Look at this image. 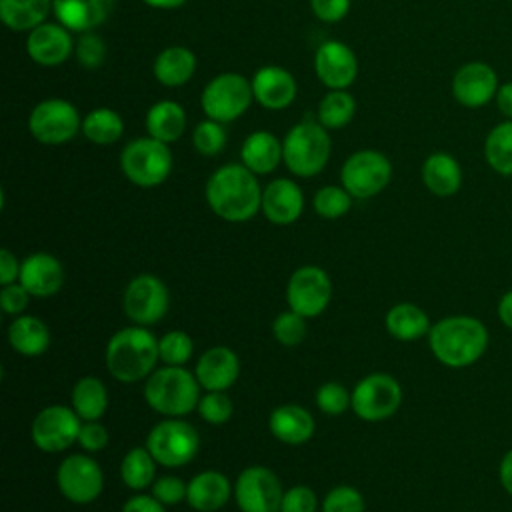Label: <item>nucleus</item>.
Segmentation results:
<instances>
[{
  "instance_id": "obj_1",
  "label": "nucleus",
  "mask_w": 512,
  "mask_h": 512,
  "mask_svg": "<svg viewBox=\"0 0 512 512\" xmlns=\"http://www.w3.org/2000/svg\"><path fill=\"white\" fill-rule=\"evenodd\" d=\"M206 202L226 222H246L262 206L256 174L244 164H224L206 182Z\"/></svg>"
},
{
  "instance_id": "obj_2",
  "label": "nucleus",
  "mask_w": 512,
  "mask_h": 512,
  "mask_svg": "<svg viewBox=\"0 0 512 512\" xmlns=\"http://www.w3.org/2000/svg\"><path fill=\"white\" fill-rule=\"evenodd\" d=\"M488 328L482 320L466 314L446 316L432 324L428 346L434 358L448 368H468L488 350Z\"/></svg>"
},
{
  "instance_id": "obj_3",
  "label": "nucleus",
  "mask_w": 512,
  "mask_h": 512,
  "mask_svg": "<svg viewBox=\"0 0 512 512\" xmlns=\"http://www.w3.org/2000/svg\"><path fill=\"white\" fill-rule=\"evenodd\" d=\"M158 360V338L138 324L114 332L104 352L106 370L126 384L148 378Z\"/></svg>"
},
{
  "instance_id": "obj_4",
  "label": "nucleus",
  "mask_w": 512,
  "mask_h": 512,
  "mask_svg": "<svg viewBox=\"0 0 512 512\" xmlns=\"http://www.w3.org/2000/svg\"><path fill=\"white\" fill-rule=\"evenodd\" d=\"M200 384L184 366H162L154 370L144 384L148 406L168 418H180L198 408Z\"/></svg>"
},
{
  "instance_id": "obj_5",
  "label": "nucleus",
  "mask_w": 512,
  "mask_h": 512,
  "mask_svg": "<svg viewBox=\"0 0 512 512\" xmlns=\"http://www.w3.org/2000/svg\"><path fill=\"white\" fill-rule=\"evenodd\" d=\"M328 158L330 136L328 130L318 122L316 114H306L282 140V162L296 176H316L324 170Z\"/></svg>"
},
{
  "instance_id": "obj_6",
  "label": "nucleus",
  "mask_w": 512,
  "mask_h": 512,
  "mask_svg": "<svg viewBox=\"0 0 512 512\" xmlns=\"http://www.w3.org/2000/svg\"><path fill=\"white\" fill-rule=\"evenodd\" d=\"M122 174L140 188L162 184L172 172V152L166 142L152 136L134 138L120 152Z\"/></svg>"
},
{
  "instance_id": "obj_7",
  "label": "nucleus",
  "mask_w": 512,
  "mask_h": 512,
  "mask_svg": "<svg viewBox=\"0 0 512 512\" xmlns=\"http://www.w3.org/2000/svg\"><path fill=\"white\" fill-rule=\"evenodd\" d=\"M252 100V82L236 72H224L214 76L204 86L200 96L204 114L222 124L240 118L250 108Z\"/></svg>"
},
{
  "instance_id": "obj_8",
  "label": "nucleus",
  "mask_w": 512,
  "mask_h": 512,
  "mask_svg": "<svg viewBox=\"0 0 512 512\" xmlns=\"http://www.w3.org/2000/svg\"><path fill=\"white\" fill-rule=\"evenodd\" d=\"M146 448L160 466L178 468L194 460L200 448V436L186 420L168 418L148 432Z\"/></svg>"
},
{
  "instance_id": "obj_9",
  "label": "nucleus",
  "mask_w": 512,
  "mask_h": 512,
  "mask_svg": "<svg viewBox=\"0 0 512 512\" xmlns=\"http://www.w3.org/2000/svg\"><path fill=\"white\" fill-rule=\"evenodd\" d=\"M402 404L400 382L384 372L364 376L352 390V410L366 422H380L398 412Z\"/></svg>"
},
{
  "instance_id": "obj_10",
  "label": "nucleus",
  "mask_w": 512,
  "mask_h": 512,
  "mask_svg": "<svg viewBox=\"0 0 512 512\" xmlns=\"http://www.w3.org/2000/svg\"><path fill=\"white\" fill-rule=\"evenodd\" d=\"M30 134L50 146L72 140L82 130V120L74 104L62 98H48L38 102L28 118Z\"/></svg>"
},
{
  "instance_id": "obj_11",
  "label": "nucleus",
  "mask_w": 512,
  "mask_h": 512,
  "mask_svg": "<svg viewBox=\"0 0 512 512\" xmlns=\"http://www.w3.org/2000/svg\"><path fill=\"white\" fill-rule=\"evenodd\" d=\"M392 178L390 160L378 150H358L346 158L340 180L352 198H372L380 194Z\"/></svg>"
},
{
  "instance_id": "obj_12",
  "label": "nucleus",
  "mask_w": 512,
  "mask_h": 512,
  "mask_svg": "<svg viewBox=\"0 0 512 512\" xmlns=\"http://www.w3.org/2000/svg\"><path fill=\"white\" fill-rule=\"evenodd\" d=\"M170 306L166 284L154 274H138L132 278L122 296L124 314L138 326L160 322Z\"/></svg>"
},
{
  "instance_id": "obj_13",
  "label": "nucleus",
  "mask_w": 512,
  "mask_h": 512,
  "mask_svg": "<svg viewBox=\"0 0 512 512\" xmlns=\"http://www.w3.org/2000/svg\"><path fill=\"white\" fill-rule=\"evenodd\" d=\"M56 484L66 500L74 504H90L102 494L104 474L94 458L86 454H70L56 470Z\"/></svg>"
},
{
  "instance_id": "obj_14",
  "label": "nucleus",
  "mask_w": 512,
  "mask_h": 512,
  "mask_svg": "<svg viewBox=\"0 0 512 512\" xmlns=\"http://www.w3.org/2000/svg\"><path fill=\"white\" fill-rule=\"evenodd\" d=\"M80 426L82 422L74 408L52 404L36 414V418L32 420L30 434L38 450L54 454L70 448L78 440Z\"/></svg>"
},
{
  "instance_id": "obj_15",
  "label": "nucleus",
  "mask_w": 512,
  "mask_h": 512,
  "mask_svg": "<svg viewBox=\"0 0 512 512\" xmlns=\"http://www.w3.org/2000/svg\"><path fill=\"white\" fill-rule=\"evenodd\" d=\"M284 490L266 466L244 468L234 484V500L242 512H280Z\"/></svg>"
},
{
  "instance_id": "obj_16",
  "label": "nucleus",
  "mask_w": 512,
  "mask_h": 512,
  "mask_svg": "<svg viewBox=\"0 0 512 512\" xmlns=\"http://www.w3.org/2000/svg\"><path fill=\"white\" fill-rule=\"evenodd\" d=\"M332 298L330 276L318 266H300L288 280V308L304 318H314L326 310Z\"/></svg>"
},
{
  "instance_id": "obj_17",
  "label": "nucleus",
  "mask_w": 512,
  "mask_h": 512,
  "mask_svg": "<svg viewBox=\"0 0 512 512\" xmlns=\"http://www.w3.org/2000/svg\"><path fill=\"white\" fill-rule=\"evenodd\" d=\"M314 70L330 90H346L358 74V60L352 48L340 40H326L314 54Z\"/></svg>"
},
{
  "instance_id": "obj_18",
  "label": "nucleus",
  "mask_w": 512,
  "mask_h": 512,
  "mask_svg": "<svg viewBox=\"0 0 512 512\" xmlns=\"http://www.w3.org/2000/svg\"><path fill=\"white\" fill-rule=\"evenodd\" d=\"M498 92V78L490 64L468 62L460 66L452 78V94L466 108L488 104Z\"/></svg>"
},
{
  "instance_id": "obj_19",
  "label": "nucleus",
  "mask_w": 512,
  "mask_h": 512,
  "mask_svg": "<svg viewBox=\"0 0 512 512\" xmlns=\"http://www.w3.org/2000/svg\"><path fill=\"white\" fill-rule=\"evenodd\" d=\"M70 30L60 22H42L26 38L28 56L40 66H58L74 52Z\"/></svg>"
},
{
  "instance_id": "obj_20",
  "label": "nucleus",
  "mask_w": 512,
  "mask_h": 512,
  "mask_svg": "<svg viewBox=\"0 0 512 512\" xmlns=\"http://www.w3.org/2000/svg\"><path fill=\"white\" fill-rule=\"evenodd\" d=\"M194 376L206 392H224L240 376V360L228 346L208 348L196 362Z\"/></svg>"
},
{
  "instance_id": "obj_21",
  "label": "nucleus",
  "mask_w": 512,
  "mask_h": 512,
  "mask_svg": "<svg viewBox=\"0 0 512 512\" xmlns=\"http://www.w3.org/2000/svg\"><path fill=\"white\" fill-rule=\"evenodd\" d=\"M254 100L268 110H282L290 106L296 98V80L282 66H262L252 76Z\"/></svg>"
},
{
  "instance_id": "obj_22",
  "label": "nucleus",
  "mask_w": 512,
  "mask_h": 512,
  "mask_svg": "<svg viewBox=\"0 0 512 512\" xmlns=\"http://www.w3.org/2000/svg\"><path fill=\"white\" fill-rule=\"evenodd\" d=\"M260 210L272 224H292L302 216L304 194L294 180L276 178L262 190Z\"/></svg>"
},
{
  "instance_id": "obj_23",
  "label": "nucleus",
  "mask_w": 512,
  "mask_h": 512,
  "mask_svg": "<svg viewBox=\"0 0 512 512\" xmlns=\"http://www.w3.org/2000/svg\"><path fill=\"white\" fill-rule=\"evenodd\" d=\"M18 282L36 298L54 296L64 286V268L48 252H34L24 258Z\"/></svg>"
},
{
  "instance_id": "obj_24",
  "label": "nucleus",
  "mask_w": 512,
  "mask_h": 512,
  "mask_svg": "<svg viewBox=\"0 0 512 512\" xmlns=\"http://www.w3.org/2000/svg\"><path fill=\"white\" fill-rule=\"evenodd\" d=\"M114 0H52L56 22L70 32H90L110 16Z\"/></svg>"
},
{
  "instance_id": "obj_25",
  "label": "nucleus",
  "mask_w": 512,
  "mask_h": 512,
  "mask_svg": "<svg viewBox=\"0 0 512 512\" xmlns=\"http://www.w3.org/2000/svg\"><path fill=\"white\" fill-rule=\"evenodd\" d=\"M268 428L272 436L282 444L298 446L314 436L316 424L306 408L298 404H282L272 410L268 418Z\"/></svg>"
},
{
  "instance_id": "obj_26",
  "label": "nucleus",
  "mask_w": 512,
  "mask_h": 512,
  "mask_svg": "<svg viewBox=\"0 0 512 512\" xmlns=\"http://www.w3.org/2000/svg\"><path fill=\"white\" fill-rule=\"evenodd\" d=\"M232 492L234 488L222 472L204 470L188 482L186 502L198 512H216L228 502Z\"/></svg>"
},
{
  "instance_id": "obj_27",
  "label": "nucleus",
  "mask_w": 512,
  "mask_h": 512,
  "mask_svg": "<svg viewBox=\"0 0 512 512\" xmlns=\"http://www.w3.org/2000/svg\"><path fill=\"white\" fill-rule=\"evenodd\" d=\"M422 182L434 196H454L462 186V168L452 154L434 152L422 164Z\"/></svg>"
},
{
  "instance_id": "obj_28",
  "label": "nucleus",
  "mask_w": 512,
  "mask_h": 512,
  "mask_svg": "<svg viewBox=\"0 0 512 512\" xmlns=\"http://www.w3.org/2000/svg\"><path fill=\"white\" fill-rule=\"evenodd\" d=\"M240 160L256 176L270 174L282 160V142L272 132L256 130L242 142Z\"/></svg>"
},
{
  "instance_id": "obj_29",
  "label": "nucleus",
  "mask_w": 512,
  "mask_h": 512,
  "mask_svg": "<svg viewBox=\"0 0 512 512\" xmlns=\"http://www.w3.org/2000/svg\"><path fill=\"white\" fill-rule=\"evenodd\" d=\"M8 342L22 356H40L50 346V332L40 318L20 314L8 326Z\"/></svg>"
},
{
  "instance_id": "obj_30",
  "label": "nucleus",
  "mask_w": 512,
  "mask_h": 512,
  "mask_svg": "<svg viewBox=\"0 0 512 512\" xmlns=\"http://www.w3.org/2000/svg\"><path fill=\"white\" fill-rule=\"evenodd\" d=\"M384 324H386L388 334L394 336L396 340H402V342L418 340V338L426 336L430 332V328H432L428 314L420 306H416L412 302L394 304L386 312Z\"/></svg>"
},
{
  "instance_id": "obj_31",
  "label": "nucleus",
  "mask_w": 512,
  "mask_h": 512,
  "mask_svg": "<svg viewBox=\"0 0 512 512\" xmlns=\"http://www.w3.org/2000/svg\"><path fill=\"white\" fill-rule=\"evenodd\" d=\"M154 78L170 88L186 84L196 70V56L186 46H168L154 60Z\"/></svg>"
},
{
  "instance_id": "obj_32",
  "label": "nucleus",
  "mask_w": 512,
  "mask_h": 512,
  "mask_svg": "<svg viewBox=\"0 0 512 512\" xmlns=\"http://www.w3.org/2000/svg\"><path fill=\"white\" fill-rule=\"evenodd\" d=\"M186 128V112L174 100H160L146 112L148 136L166 144L176 142Z\"/></svg>"
},
{
  "instance_id": "obj_33",
  "label": "nucleus",
  "mask_w": 512,
  "mask_h": 512,
  "mask_svg": "<svg viewBox=\"0 0 512 512\" xmlns=\"http://www.w3.org/2000/svg\"><path fill=\"white\" fill-rule=\"evenodd\" d=\"M50 10L52 0H0V20L16 32L40 26Z\"/></svg>"
},
{
  "instance_id": "obj_34",
  "label": "nucleus",
  "mask_w": 512,
  "mask_h": 512,
  "mask_svg": "<svg viewBox=\"0 0 512 512\" xmlns=\"http://www.w3.org/2000/svg\"><path fill=\"white\" fill-rule=\"evenodd\" d=\"M72 408L82 422L98 420L108 408V392L96 376L80 378L72 388Z\"/></svg>"
},
{
  "instance_id": "obj_35",
  "label": "nucleus",
  "mask_w": 512,
  "mask_h": 512,
  "mask_svg": "<svg viewBox=\"0 0 512 512\" xmlns=\"http://www.w3.org/2000/svg\"><path fill=\"white\" fill-rule=\"evenodd\" d=\"M156 460L146 446H136L128 450L120 462V478L130 490H144L154 484Z\"/></svg>"
},
{
  "instance_id": "obj_36",
  "label": "nucleus",
  "mask_w": 512,
  "mask_h": 512,
  "mask_svg": "<svg viewBox=\"0 0 512 512\" xmlns=\"http://www.w3.org/2000/svg\"><path fill=\"white\" fill-rule=\"evenodd\" d=\"M124 132L122 116L112 108H94L82 118V134L100 146L114 144Z\"/></svg>"
},
{
  "instance_id": "obj_37",
  "label": "nucleus",
  "mask_w": 512,
  "mask_h": 512,
  "mask_svg": "<svg viewBox=\"0 0 512 512\" xmlns=\"http://www.w3.org/2000/svg\"><path fill=\"white\" fill-rule=\"evenodd\" d=\"M484 156L494 172L512 176V120H506L490 130L484 142Z\"/></svg>"
},
{
  "instance_id": "obj_38",
  "label": "nucleus",
  "mask_w": 512,
  "mask_h": 512,
  "mask_svg": "<svg viewBox=\"0 0 512 512\" xmlns=\"http://www.w3.org/2000/svg\"><path fill=\"white\" fill-rule=\"evenodd\" d=\"M356 112V102L346 90H330L318 104V122L326 130L344 128Z\"/></svg>"
},
{
  "instance_id": "obj_39",
  "label": "nucleus",
  "mask_w": 512,
  "mask_h": 512,
  "mask_svg": "<svg viewBox=\"0 0 512 512\" xmlns=\"http://www.w3.org/2000/svg\"><path fill=\"white\" fill-rule=\"evenodd\" d=\"M312 206L318 216L334 220L344 216L352 206V196L344 186H322L312 200Z\"/></svg>"
},
{
  "instance_id": "obj_40",
  "label": "nucleus",
  "mask_w": 512,
  "mask_h": 512,
  "mask_svg": "<svg viewBox=\"0 0 512 512\" xmlns=\"http://www.w3.org/2000/svg\"><path fill=\"white\" fill-rule=\"evenodd\" d=\"M158 352L166 366H184L194 352V342L184 330H170L158 340Z\"/></svg>"
},
{
  "instance_id": "obj_41",
  "label": "nucleus",
  "mask_w": 512,
  "mask_h": 512,
  "mask_svg": "<svg viewBox=\"0 0 512 512\" xmlns=\"http://www.w3.org/2000/svg\"><path fill=\"white\" fill-rule=\"evenodd\" d=\"M192 144L202 156H216L226 144V130L222 122L206 118L192 132Z\"/></svg>"
},
{
  "instance_id": "obj_42",
  "label": "nucleus",
  "mask_w": 512,
  "mask_h": 512,
  "mask_svg": "<svg viewBox=\"0 0 512 512\" xmlns=\"http://www.w3.org/2000/svg\"><path fill=\"white\" fill-rule=\"evenodd\" d=\"M272 334L282 346H298L306 336V318L294 310L280 312L272 322Z\"/></svg>"
},
{
  "instance_id": "obj_43",
  "label": "nucleus",
  "mask_w": 512,
  "mask_h": 512,
  "mask_svg": "<svg viewBox=\"0 0 512 512\" xmlns=\"http://www.w3.org/2000/svg\"><path fill=\"white\" fill-rule=\"evenodd\" d=\"M316 406L330 416H340L352 406V392L338 382H326L316 390Z\"/></svg>"
},
{
  "instance_id": "obj_44",
  "label": "nucleus",
  "mask_w": 512,
  "mask_h": 512,
  "mask_svg": "<svg viewBox=\"0 0 512 512\" xmlns=\"http://www.w3.org/2000/svg\"><path fill=\"white\" fill-rule=\"evenodd\" d=\"M196 410L202 420L218 426L230 420L234 406H232V400L226 396V392H206L204 396H200Z\"/></svg>"
},
{
  "instance_id": "obj_45",
  "label": "nucleus",
  "mask_w": 512,
  "mask_h": 512,
  "mask_svg": "<svg viewBox=\"0 0 512 512\" xmlns=\"http://www.w3.org/2000/svg\"><path fill=\"white\" fill-rule=\"evenodd\" d=\"M364 508V496L346 484L332 488L322 502V512H364Z\"/></svg>"
},
{
  "instance_id": "obj_46",
  "label": "nucleus",
  "mask_w": 512,
  "mask_h": 512,
  "mask_svg": "<svg viewBox=\"0 0 512 512\" xmlns=\"http://www.w3.org/2000/svg\"><path fill=\"white\" fill-rule=\"evenodd\" d=\"M74 52H76L78 62L88 70L100 68L106 60V44L94 32H82L74 46Z\"/></svg>"
},
{
  "instance_id": "obj_47",
  "label": "nucleus",
  "mask_w": 512,
  "mask_h": 512,
  "mask_svg": "<svg viewBox=\"0 0 512 512\" xmlns=\"http://www.w3.org/2000/svg\"><path fill=\"white\" fill-rule=\"evenodd\" d=\"M318 498L310 486L296 484L288 488L280 502V512H316Z\"/></svg>"
},
{
  "instance_id": "obj_48",
  "label": "nucleus",
  "mask_w": 512,
  "mask_h": 512,
  "mask_svg": "<svg viewBox=\"0 0 512 512\" xmlns=\"http://www.w3.org/2000/svg\"><path fill=\"white\" fill-rule=\"evenodd\" d=\"M150 488H152V496L164 506H174L186 500V492H188V484H184L176 476H160L154 480Z\"/></svg>"
},
{
  "instance_id": "obj_49",
  "label": "nucleus",
  "mask_w": 512,
  "mask_h": 512,
  "mask_svg": "<svg viewBox=\"0 0 512 512\" xmlns=\"http://www.w3.org/2000/svg\"><path fill=\"white\" fill-rule=\"evenodd\" d=\"M30 292L20 284V282H12L2 286L0 290V306L6 314L10 316H20L28 304H30Z\"/></svg>"
},
{
  "instance_id": "obj_50",
  "label": "nucleus",
  "mask_w": 512,
  "mask_h": 512,
  "mask_svg": "<svg viewBox=\"0 0 512 512\" xmlns=\"http://www.w3.org/2000/svg\"><path fill=\"white\" fill-rule=\"evenodd\" d=\"M86 452H98L108 444V430L98 420L82 422L78 440H76Z\"/></svg>"
},
{
  "instance_id": "obj_51",
  "label": "nucleus",
  "mask_w": 512,
  "mask_h": 512,
  "mask_svg": "<svg viewBox=\"0 0 512 512\" xmlns=\"http://www.w3.org/2000/svg\"><path fill=\"white\" fill-rule=\"evenodd\" d=\"M310 8L322 22H340L350 10V0H310Z\"/></svg>"
},
{
  "instance_id": "obj_52",
  "label": "nucleus",
  "mask_w": 512,
  "mask_h": 512,
  "mask_svg": "<svg viewBox=\"0 0 512 512\" xmlns=\"http://www.w3.org/2000/svg\"><path fill=\"white\" fill-rule=\"evenodd\" d=\"M120 512H166V508L152 494H136L124 502Z\"/></svg>"
},
{
  "instance_id": "obj_53",
  "label": "nucleus",
  "mask_w": 512,
  "mask_h": 512,
  "mask_svg": "<svg viewBox=\"0 0 512 512\" xmlns=\"http://www.w3.org/2000/svg\"><path fill=\"white\" fill-rule=\"evenodd\" d=\"M20 266L22 262H18V258L8 248H2L0 250V284L6 286L16 282V278L20 276Z\"/></svg>"
},
{
  "instance_id": "obj_54",
  "label": "nucleus",
  "mask_w": 512,
  "mask_h": 512,
  "mask_svg": "<svg viewBox=\"0 0 512 512\" xmlns=\"http://www.w3.org/2000/svg\"><path fill=\"white\" fill-rule=\"evenodd\" d=\"M498 480L506 494L512 496V448L502 456L498 464Z\"/></svg>"
},
{
  "instance_id": "obj_55",
  "label": "nucleus",
  "mask_w": 512,
  "mask_h": 512,
  "mask_svg": "<svg viewBox=\"0 0 512 512\" xmlns=\"http://www.w3.org/2000/svg\"><path fill=\"white\" fill-rule=\"evenodd\" d=\"M496 314H498V320L512 330V290L504 292L496 304Z\"/></svg>"
},
{
  "instance_id": "obj_56",
  "label": "nucleus",
  "mask_w": 512,
  "mask_h": 512,
  "mask_svg": "<svg viewBox=\"0 0 512 512\" xmlns=\"http://www.w3.org/2000/svg\"><path fill=\"white\" fill-rule=\"evenodd\" d=\"M496 104L500 108V112L512 120V82H506L504 86L498 88L496 92Z\"/></svg>"
},
{
  "instance_id": "obj_57",
  "label": "nucleus",
  "mask_w": 512,
  "mask_h": 512,
  "mask_svg": "<svg viewBox=\"0 0 512 512\" xmlns=\"http://www.w3.org/2000/svg\"><path fill=\"white\" fill-rule=\"evenodd\" d=\"M144 4L152 6V8H162V10H172L182 6L186 0H142Z\"/></svg>"
}]
</instances>
